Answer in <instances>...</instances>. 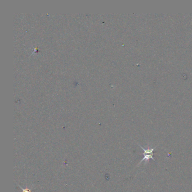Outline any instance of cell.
<instances>
[{"label": "cell", "instance_id": "6da1fadb", "mask_svg": "<svg viewBox=\"0 0 192 192\" xmlns=\"http://www.w3.org/2000/svg\"><path fill=\"white\" fill-rule=\"evenodd\" d=\"M139 146L144 151V153H143V154L144 156V158L142 159V161L140 162V163H139V165H140L142 162H144V161H145V163L146 164L147 162H148V161H149L150 159H152L154 161H156L155 159L153 158V156H154L153 151H154V149H156V148L145 149L144 148L142 147L140 145H139Z\"/></svg>", "mask_w": 192, "mask_h": 192}, {"label": "cell", "instance_id": "7a4b0ae2", "mask_svg": "<svg viewBox=\"0 0 192 192\" xmlns=\"http://www.w3.org/2000/svg\"><path fill=\"white\" fill-rule=\"evenodd\" d=\"M20 186V188H21V189H22V192H32L28 188H26V189H24V188H23L21 186Z\"/></svg>", "mask_w": 192, "mask_h": 192}]
</instances>
